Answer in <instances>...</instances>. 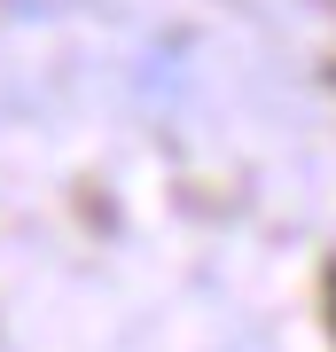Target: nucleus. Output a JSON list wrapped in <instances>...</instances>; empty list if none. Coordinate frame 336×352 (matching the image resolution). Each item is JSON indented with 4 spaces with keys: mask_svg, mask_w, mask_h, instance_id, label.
<instances>
[]
</instances>
